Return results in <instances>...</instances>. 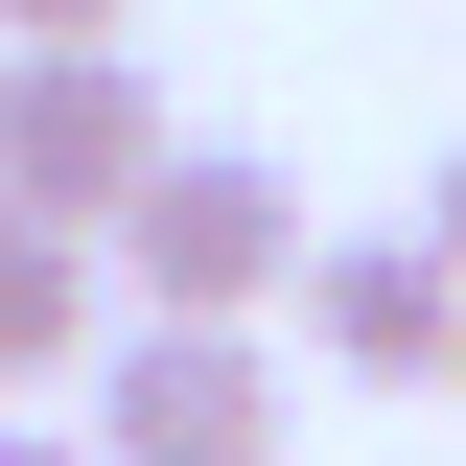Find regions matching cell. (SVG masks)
<instances>
[{"label": "cell", "instance_id": "5", "mask_svg": "<svg viewBox=\"0 0 466 466\" xmlns=\"http://www.w3.org/2000/svg\"><path fill=\"white\" fill-rule=\"evenodd\" d=\"M94 350H116V303H94V233L0 210V420H24V397H70Z\"/></svg>", "mask_w": 466, "mask_h": 466}, {"label": "cell", "instance_id": "7", "mask_svg": "<svg viewBox=\"0 0 466 466\" xmlns=\"http://www.w3.org/2000/svg\"><path fill=\"white\" fill-rule=\"evenodd\" d=\"M0 466H94V420H0Z\"/></svg>", "mask_w": 466, "mask_h": 466}, {"label": "cell", "instance_id": "8", "mask_svg": "<svg viewBox=\"0 0 466 466\" xmlns=\"http://www.w3.org/2000/svg\"><path fill=\"white\" fill-rule=\"evenodd\" d=\"M420 233H443V280H466V140H443V187H420Z\"/></svg>", "mask_w": 466, "mask_h": 466}, {"label": "cell", "instance_id": "2", "mask_svg": "<svg viewBox=\"0 0 466 466\" xmlns=\"http://www.w3.org/2000/svg\"><path fill=\"white\" fill-rule=\"evenodd\" d=\"M164 164H187V140H164V94H140V47H24V70H0V210L116 233Z\"/></svg>", "mask_w": 466, "mask_h": 466}, {"label": "cell", "instance_id": "6", "mask_svg": "<svg viewBox=\"0 0 466 466\" xmlns=\"http://www.w3.org/2000/svg\"><path fill=\"white\" fill-rule=\"evenodd\" d=\"M0 47H140V0H0Z\"/></svg>", "mask_w": 466, "mask_h": 466}, {"label": "cell", "instance_id": "3", "mask_svg": "<svg viewBox=\"0 0 466 466\" xmlns=\"http://www.w3.org/2000/svg\"><path fill=\"white\" fill-rule=\"evenodd\" d=\"M94 466H280V350L257 327H116L94 350Z\"/></svg>", "mask_w": 466, "mask_h": 466}, {"label": "cell", "instance_id": "4", "mask_svg": "<svg viewBox=\"0 0 466 466\" xmlns=\"http://www.w3.org/2000/svg\"><path fill=\"white\" fill-rule=\"evenodd\" d=\"M303 350L373 373V397H466V280H443V233H327V257H303Z\"/></svg>", "mask_w": 466, "mask_h": 466}, {"label": "cell", "instance_id": "1", "mask_svg": "<svg viewBox=\"0 0 466 466\" xmlns=\"http://www.w3.org/2000/svg\"><path fill=\"white\" fill-rule=\"evenodd\" d=\"M280 280H303V187L257 164V140H187V164L116 210V327H257Z\"/></svg>", "mask_w": 466, "mask_h": 466}, {"label": "cell", "instance_id": "9", "mask_svg": "<svg viewBox=\"0 0 466 466\" xmlns=\"http://www.w3.org/2000/svg\"><path fill=\"white\" fill-rule=\"evenodd\" d=\"M0 70H24V47H0Z\"/></svg>", "mask_w": 466, "mask_h": 466}]
</instances>
